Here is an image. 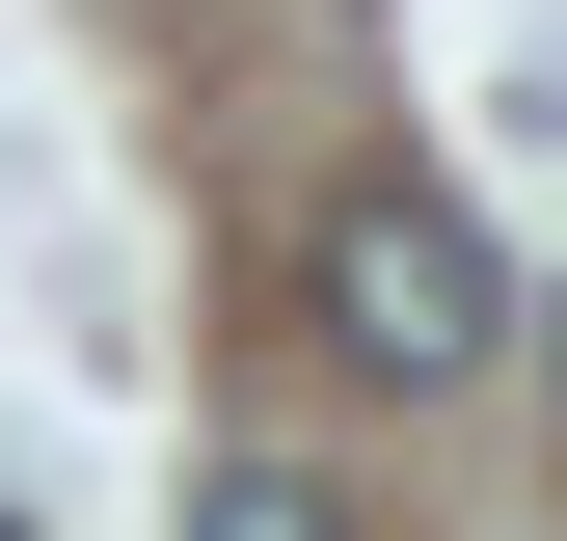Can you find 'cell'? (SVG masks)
I'll return each instance as SVG.
<instances>
[{
    "label": "cell",
    "mask_w": 567,
    "mask_h": 541,
    "mask_svg": "<svg viewBox=\"0 0 567 541\" xmlns=\"http://www.w3.org/2000/svg\"><path fill=\"white\" fill-rule=\"evenodd\" d=\"M324 353L405 379V406H460L486 353H514V270H486L460 190H351V217H324Z\"/></svg>",
    "instance_id": "1"
},
{
    "label": "cell",
    "mask_w": 567,
    "mask_h": 541,
    "mask_svg": "<svg viewBox=\"0 0 567 541\" xmlns=\"http://www.w3.org/2000/svg\"><path fill=\"white\" fill-rule=\"evenodd\" d=\"M540 379H567V298H540Z\"/></svg>",
    "instance_id": "3"
},
{
    "label": "cell",
    "mask_w": 567,
    "mask_h": 541,
    "mask_svg": "<svg viewBox=\"0 0 567 541\" xmlns=\"http://www.w3.org/2000/svg\"><path fill=\"white\" fill-rule=\"evenodd\" d=\"M189 541H351V514H324V460H217V488H189Z\"/></svg>",
    "instance_id": "2"
}]
</instances>
